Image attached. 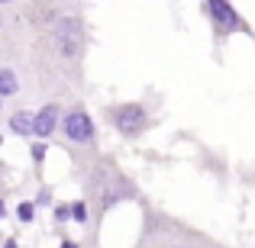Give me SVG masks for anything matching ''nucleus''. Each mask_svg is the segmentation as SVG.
<instances>
[{"label":"nucleus","mask_w":255,"mask_h":248,"mask_svg":"<svg viewBox=\"0 0 255 248\" xmlns=\"http://www.w3.org/2000/svg\"><path fill=\"white\" fill-rule=\"evenodd\" d=\"M204 13H207V19H210L217 39H226V36H233V32L252 36V26L239 16V10L230 3V0H204Z\"/></svg>","instance_id":"obj_1"},{"label":"nucleus","mask_w":255,"mask_h":248,"mask_svg":"<svg viewBox=\"0 0 255 248\" xmlns=\"http://www.w3.org/2000/svg\"><path fill=\"white\" fill-rule=\"evenodd\" d=\"M107 119L123 139H139L149 129V110L142 103H117L107 110Z\"/></svg>","instance_id":"obj_2"},{"label":"nucleus","mask_w":255,"mask_h":248,"mask_svg":"<svg viewBox=\"0 0 255 248\" xmlns=\"http://www.w3.org/2000/svg\"><path fill=\"white\" fill-rule=\"evenodd\" d=\"M52 42H55V52L62 58H78L81 55V45H84V26L81 19L75 16H62L55 19V26H52Z\"/></svg>","instance_id":"obj_3"},{"label":"nucleus","mask_w":255,"mask_h":248,"mask_svg":"<svg viewBox=\"0 0 255 248\" xmlns=\"http://www.w3.org/2000/svg\"><path fill=\"white\" fill-rule=\"evenodd\" d=\"M62 132L71 145H94L97 139V129H94V119L84 106H71L62 116Z\"/></svg>","instance_id":"obj_4"},{"label":"nucleus","mask_w":255,"mask_h":248,"mask_svg":"<svg viewBox=\"0 0 255 248\" xmlns=\"http://www.w3.org/2000/svg\"><path fill=\"white\" fill-rule=\"evenodd\" d=\"M58 126H62V110H58L55 103H45L42 110L32 113V136H36L39 142H42V139H52Z\"/></svg>","instance_id":"obj_5"},{"label":"nucleus","mask_w":255,"mask_h":248,"mask_svg":"<svg viewBox=\"0 0 255 248\" xmlns=\"http://www.w3.org/2000/svg\"><path fill=\"white\" fill-rule=\"evenodd\" d=\"M6 126H10L13 136L29 139V136H32V113H29V110H13L10 119H6Z\"/></svg>","instance_id":"obj_6"},{"label":"nucleus","mask_w":255,"mask_h":248,"mask_svg":"<svg viewBox=\"0 0 255 248\" xmlns=\"http://www.w3.org/2000/svg\"><path fill=\"white\" fill-rule=\"evenodd\" d=\"M19 93V78L13 68H0V100L6 97H16Z\"/></svg>","instance_id":"obj_7"},{"label":"nucleus","mask_w":255,"mask_h":248,"mask_svg":"<svg viewBox=\"0 0 255 248\" xmlns=\"http://www.w3.org/2000/svg\"><path fill=\"white\" fill-rule=\"evenodd\" d=\"M36 210H39V206L32 203V200H23V203L16 206V213H13V216H16L19 226H32V223H36Z\"/></svg>","instance_id":"obj_8"},{"label":"nucleus","mask_w":255,"mask_h":248,"mask_svg":"<svg viewBox=\"0 0 255 248\" xmlns=\"http://www.w3.org/2000/svg\"><path fill=\"white\" fill-rule=\"evenodd\" d=\"M71 223H78V226L91 223V206H87V200H71Z\"/></svg>","instance_id":"obj_9"},{"label":"nucleus","mask_w":255,"mask_h":248,"mask_svg":"<svg viewBox=\"0 0 255 248\" xmlns=\"http://www.w3.org/2000/svg\"><path fill=\"white\" fill-rule=\"evenodd\" d=\"M52 223H55V226L71 223V203H55V206H52Z\"/></svg>","instance_id":"obj_10"},{"label":"nucleus","mask_w":255,"mask_h":248,"mask_svg":"<svg viewBox=\"0 0 255 248\" xmlns=\"http://www.w3.org/2000/svg\"><path fill=\"white\" fill-rule=\"evenodd\" d=\"M29 155H32V162H36V165H42V162H45V155H49L45 142H29Z\"/></svg>","instance_id":"obj_11"},{"label":"nucleus","mask_w":255,"mask_h":248,"mask_svg":"<svg viewBox=\"0 0 255 248\" xmlns=\"http://www.w3.org/2000/svg\"><path fill=\"white\" fill-rule=\"evenodd\" d=\"M36 206H55V200H52V190L49 187H39V193H36V200H32Z\"/></svg>","instance_id":"obj_12"},{"label":"nucleus","mask_w":255,"mask_h":248,"mask_svg":"<svg viewBox=\"0 0 255 248\" xmlns=\"http://www.w3.org/2000/svg\"><path fill=\"white\" fill-rule=\"evenodd\" d=\"M58 248H81V242H75V239H62Z\"/></svg>","instance_id":"obj_13"},{"label":"nucleus","mask_w":255,"mask_h":248,"mask_svg":"<svg viewBox=\"0 0 255 248\" xmlns=\"http://www.w3.org/2000/svg\"><path fill=\"white\" fill-rule=\"evenodd\" d=\"M0 248H23V245H19V239H3V245H0Z\"/></svg>","instance_id":"obj_14"},{"label":"nucleus","mask_w":255,"mask_h":248,"mask_svg":"<svg viewBox=\"0 0 255 248\" xmlns=\"http://www.w3.org/2000/svg\"><path fill=\"white\" fill-rule=\"evenodd\" d=\"M6 216H10V210H6V200H3V197H0V223H3V219H6Z\"/></svg>","instance_id":"obj_15"},{"label":"nucleus","mask_w":255,"mask_h":248,"mask_svg":"<svg viewBox=\"0 0 255 248\" xmlns=\"http://www.w3.org/2000/svg\"><path fill=\"white\" fill-rule=\"evenodd\" d=\"M165 248H191V245H184V242H174V245H165Z\"/></svg>","instance_id":"obj_16"},{"label":"nucleus","mask_w":255,"mask_h":248,"mask_svg":"<svg viewBox=\"0 0 255 248\" xmlns=\"http://www.w3.org/2000/svg\"><path fill=\"white\" fill-rule=\"evenodd\" d=\"M6 3H13V0H0V6H6Z\"/></svg>","instance_id":"obj_17"},{"label":"nucleus","mask_w":255,"mask_h":248,"mask_svg":"<svg viewBox=\"0 0 255 248\" xmlns=\"http://www.w3.org/2000/svg\"><path fill=\"white\" fill-rule=\"evenodd\" d=\"M0 149H3V136H0Z\"/></svg>","instance_id":"obj_18"},{"label":"nucleus","mask_w":255,"mask_h":248,"mask_svg":"<svg viewBox=\"0 0 255 248\" xmlns=\"http://www.w3.org/2000/svg\"><path fill=\"white\" fill-rule=\"evenodd\" d=\"M0 113H3V100H0Z\"/></svg>","instance_id":"obj_19"}]
</instances>
